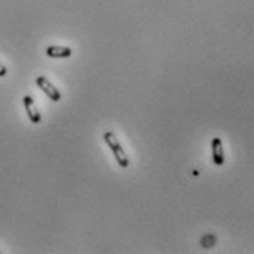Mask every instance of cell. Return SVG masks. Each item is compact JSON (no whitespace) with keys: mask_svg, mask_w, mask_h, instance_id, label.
I'll return each instance as SVG.
<instances>
[{"mask_svg":"<svg viewBox=\"0 0 254 254\" xmlns=\"http://www.w3.org/2000/svg\"><path fill=\"white\" fill-rule=\"evenodd\" d=\"M104 141L107 142V145L109 146V149L112 151L118 166L121 169H127L129 167V157L126 155L124 149H123V145L118 142V139L115 138V135L112 132H105L104 133Z\"/></svg>","mask_w":254,"mask_h":254,"instance_id":"6da1fadb","label":"cell"},{"mask_svg":"<svg viewBox=\"0 0 254 254\" xmlns=\"http://www.w3.org/2000/svg\"><path fill=\"white\" fill-rule=\"evenodd\" d=\"M7 74V70H6V67L3 65V64H0V77H4Z\"/></svg>","mask_w":254,"mask_h":254,"instance_id":"8992f818","label":"cell"},{"mask_svg":"<svg viewBox=\"0 0 254 254\" xmlns=\"http://www.w3.org/2000/svg\"><path fill=\"white\" fill-rule=\"evenodd\" d=\"M46 55H47L49 58L64 59V58H70V56L73 55V50H71V47H68V46H47Z\"/></svg>","mask_w":254,"mask_h":254,"instance_id":"5b68a950","label":"cell"},{"mask_svg":"<svg viewBox=\"0 0 254 254\" xmlns=\"http://www.w3.org/2000/svg\"><path fill=\"white\" fill-rule=\"evenodd\" d=\"M36 84H37V87H38L40 90H43V92L46 93V96H47L49 99H52L53 102H59V101H61V92H59L46 77L38 75V77L36 78Z\"/></svg>","mask_w":254,"mask_h":254,"instance_id":"7a4b0ae2","label":"cell"},{"mask_svg":"<svg viewBox=\"0 0 254 254\" xmlns=\"http://www.w3.org/2000/svg\"><path fill=\"white\" fill-rule=\"evenodd\" d=\"M212 151H213V161L216 166L222 167L225 164V154H223V145L220 138H213L212 141Z\"/></svg>","mask_w":254,"mask_h":254,"instance_id":"277c9868","label":"cell"},{"mask_svg":"<svg viewBox=\"0 0 254 254\" xmlns=\"http://www.w3.org/2000/svg\"><path fill=\"white\" fill-rule=\"evenodd\" d=\"M22 101H24V107H25V111H27V115H28L30 121L34 123V124H38L41 121V114H40V109L37 108L34 99L31 96L25 95Z\"/></svg>","mask_w":254,"mask_h":254,"instance_id":"3957f363","label":"cell"}]
</instances>
